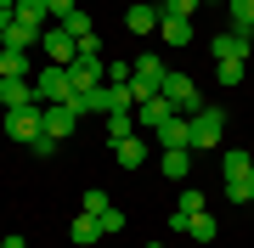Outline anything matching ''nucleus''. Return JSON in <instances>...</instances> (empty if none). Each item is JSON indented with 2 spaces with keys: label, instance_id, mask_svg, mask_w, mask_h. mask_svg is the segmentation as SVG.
<instances>
[{
  "label": "nucleus",
  "instance_id": "nucleus-1",
  "mask_svg": "<svg viewBox=\"0 0 254 248\" xmlns=\"http://www.w3.org/2000/svg\"><path fill=\"white\" fill-rule=\"evenodd\" d=\"M187 124H192V136H187V147H192V152L220 147V136H226V113H220V107H198Z\"/></svg>",
  "mask_w": 254,
  "mask_h": 248
},
{
  "label": "nucleus",
  "instance_id": "nucleus-2",
  "mask_svg": "<svg viewBox=\"0 0 254 248\" xmlns=\"http://www.w3.org/2000/svg\"><path fill=\"white\" fill-rule=\"evenodd\" d=\"M34 101H40V107H51V101H73V74H68V68H40V74H34Z\"/></svg>",
  "mask_w": 254,
  "mask_h": 248
},
{
  "label": "nucleus",
  "instance_id": "nucleus-3",
  "mask_svg": "<svg viewBox=\"0 0 254 248\" xmlns=\"http://www.w3.org/2000/svg\"><path fill=\"white\" fill-rule=\"evenodd\" d=\"M164 96H170V107L181 113V119H192V113L203 107L198 85H192V74H164Z\"/></svg>",
  "mask_w": 254,
  "mask_h": 248
},
{
  "label": "nucleus",
  "instance_id": "nucleus-4",
  "mask_svg": "<svg viewBox=\"0 0 254 248\" xmlns=\"http://www.w3.org/2000/svg\"><path fill=\"white\" fill-rule=\"evenodd\" d=\"M6 136L11 141H34V136H46V107H17V113H6Z\"/></svg>",
  "mask_w": 254,
  "mask_h": 248
},
{
  "label": "nucleus",
  "instance_id": "nucleus-5",
  "mask_svg": "<svg viewBox=\"0 0 254 248\" xmlns=\"http://www.w3.org/2000/svg\"><path fill=\"white\" fill-rule=\"evenodd\" d=\"M40 46H46V56H51L57 68H73V56H79V40H73L63 23H57V28H46V34H40Z\"/></svg>",
  "mask_w": 254,
  "mask_h": 248
},
{
  "label": "nucleus",
  "instance_id": "nucleus-6",
  "mask_svg": "<svg viewBox=\"0 0 254 248\" xmlns=\"http://www.w3.org/2000/svg\"><path fill=\"white\" fill-rule=\"evenodd\" d=\"M209 51H215V62H249L254 34H237V28H226V34H215V40H209Z\"/></svg>",
  "mask_w": 254,
  "mask_h": 248
},
{
  "label": "nucleus",
  "instance_id": "nucleus-7",
  "mask_svg": "<svg viewBox=\"0 0 254 248\" xmlns=\"http://www.w3.org/2000/svg\"><path fill=\"white\" fill-rule=\"evenodd\" d=\"M73 119H79V101H51V107H46V136L51 141L73 136Z\"/></svg>",
  "mask_w": 254,
  "mask_h": 248
},
{
  "label": "nucleus",
  "instance_id": "nucleus-8",
  "mask_svg": "<svg viewBox=\"0 0 254 248\" xmlns=\"http://www.w3.org/2000/svg\"><path fill=\"white\" fill-rule=\"evenodd\" d=\"M34 107V79H0V113Z\"/></svg>",
  "mask_w": 254,
  "mask_h": 248
},
{
  "label": "nucleus",
  "instance_id": "nucleus-9",
  "mask_svg": "<svg viewBox=\"0 0 254 248\" xmlns=\"http://www.w3.org/2000/svg\"><path fill=\"white\" fill-rule=\"evenodd\" d=\"M170 119H175V107H170V96H164V91L136 107V124H141V130H158V124H170Z\"/></svg>",
  "mask_w": 254,
  "mask_h": 248
},
{
  "label": "nucleus",
  "instance_id": "nucleus-10",
  "mask_svg": "<svg viewBox=\"0 0 254 248\" xmlns=\"http://www.w3.org/2000/svg\"><path fill=\"white\" fill-rule=\"evenodd\" d=\"M11 23H23V28H34V34H46V23H51V11H46V0H17V6H11Z\"/></svg>",
  "mask_w": 254,
  "mask_h": 248
},
{
  "label": "nucleus",
  "instance_id": "nucleus-11",
  "mask_svg": "<svg viewBox=\"0 0 254 248\" xmlns=\"http://www.w3.org/2000/svg\"><path fill=\"white\" fill-rule=\"evenodd\" d=\"M125 28H130V34H158V6H147V0H130Z\"/></svg>",
  "mask_w": 254,
  "mask_h": 248
},
{
  "label": "nucleus",
  "instance_id": "nucleus-12",
  "mask_svg": "<svg viewBox=\"0 0 254 248\" xmlns=\"http://www.w3.org/2000/svg\"><path fill=\"white\" fill-rule=\"evenodd\" d=\"M153 136L164 141V147H187V136H192V124L181 119V113H175V119H170V124H158V130H153ZM187 152H192V147H187Z\"/></svg>",
  "mask_w": 254,
  "mask_h": 248
},
{
  "label": "nucleus",
  "instance_id": "nucleus-13",
  "mask_svg": "<svg viewBox=\"0 0 254 248\" xmlns=\"http://www.w3.org/2000/svg\"><path fill=\"white\" fill-rule=\"evenodd\" d=\"M0 79H34L28 74V51H6L0 46Z\"/></svg>",
  "mask_w": 254,
  "mask_h": 248
},
{
  "label": "nucleus",
  "instance_id": "nucleus-14",
  "mask_svg": "<svg viewBox=\"0 0 254 248\" xmlns=\"http://www.w3.org/2000/svg\"><path fill=\"white\" fill-rule=\"evenodd\" d=\"M96 237H102V220H96V214H85V209H79V214H73V248H91Z\"/></svg>",
  "mask_w": 254,
  "mask_h": 248
},
{
  "label": "nucleus",
  "instance_id": "nucleus-15",
  "mask_svg": "<svg viewBox=\"0 0 254 248\" xmlns=\"http://www.w3.org/2000/svg\"><path fill=\"white\" fill-rule=\"evenodd\" d=\"M113 152H119V164H125V169L147 164V141H141V136H130V141H113Z\"/></svg>",
  "mask_w": 254,
  "mask_h": 248
},
{
  "label": "nucleus",
  "instance_id": "nucleus-16",
  "mask_svg": "<svg viewBox=\"0 0 254 248\" xmlns=\"http://www.w3.org/2000/svg\"><path fill=\"white\" fill-rule=\"evenodd\" d=\"M158 34H164V46H187V40H192V23L187 17H158Z\"/></svg>",
  "mask_w": 254,
  "mask_h": 248
},
{
  "label": "nucleus",
  "instance_id": "nucleus-17",
  "mask_svg": "<svg viewBox=\"0 0 254 248\" xmlns=\"http://www.w3.org/2000/svg\"><path fill=\"white\" fill-rule=\"evenodd\" d=\"M34 28H23V23H6V34H0V46H6V51H28V46H34Z\"/></svg>",
  "mask_w": 254,
  "mask_h": 248
},
{
  "label": "nucleus",
  "instance_id": "nucleus-18",
  "mask_svg": "<svg viewBox=\"0 0 254 248\" xmlns=\"http://www.w3.org/2000/svg\"><path fill=\"white\" fill-rule=\"evenodd\" d=\"M136 113H108V141H130V136H136Z\"/></svg>",
  "mask_w": 254,
  "mask_h": 248
},
{
  "label": "nucleus",
  "instance_id": "nucleus-19",
  "mask_svg": "<svg viewBox=\"0 0 254 248\" xmlns=\"http://www.w3.org/2000/svg\"><path fill=\"white\" fill-rule=\"evenodd\" d=\"M220 169H226V186H232V181H249V175H254V158H249V152H226Z\"/></svg>",
  "mask_w": 254,
  "mask_h": 248
},
{
  "label": "nucleus",
  "instance_id": "nucleus-20",
  "mask_svg": "<svg viewBox=\"0 0 254 248\" xmlns=\"http://www.w3.org/2000/svg\"><path fill=\"white\" fill-rule=\"evenodd\" d=\"M215 231H220L215 214H192V220H187V237H192V243H215Z\"/></svg>",
  "mask_w": 254,
  "mask_h": 248
},
{
  "label": "nucleus",
  "instance_id": "nucleus-21",
  "mask_svg": "<svg viewBox=\"0 0 254 248\" xmlns=\"http://www.w3.org/2000/svg\"><path fill=\"white\" fill-rule=\"evenodd\" d=\"M232 6V28L237 34H254V0H226Z\"/></svg>",
  "mask_w": 254,
  "mask_h": 248
},
{
  "label": "nucleus",
  "instance_id": "nucleus-22",
  "mask_svg": "<svg viewBox=\"0 0 254 248\" xmlns=\"http://www.w3.org/2000/svg\"><path fill=\"white\" fill-rule=\"evenodd\" d=\"M164 175L170 181H187V147H164Z\"/></svg>",
  "mask_w": 254,
  "mask_h": 248
},
{
  "label": "nucleus",
  "instance_id": "nucleus-23",
  "mask_svg": "<svg viewBox=\"0 0 254 248\" xmlns=\"http://www.w3.org/2000/svg\"><path fill=\"white\" fill-rule=\"evenodd\" d=\"M192 11H198V0H164L158 17H187V23H192Z\"/></svg>",
  "mask_w": 254,
  "mask_h": 248
},
{
  "label": "nucleus",
  "instance_id": "nucleus-24",
  "mask_svg": "<svg viewBox=\"0 0 254 248\" xmlns=\"http://www.w3.org/2000/svg\"><path fill=\"white\" fill-rule=\"evenodd\" d=\"M63 28H68V34H73V40H85V34H91V17H85V11H79V6H73V11H68V17H63Z\"/></svg>",
  "mask_w": 254,
  "mask_h": 248
},
{
  "label": "nucleus",
  "instance_id": "nucleus-25",
  "mask_svg": "<svg viewBox=\"0 0 254 248\" xmlns=\"http://www.w3.org/2000/svg\"><path fill=\"white\" fill-rule=\"evenodd\" d=\"M79 209H85V214H108L113 203H108V192H96V186H91V192L79 198Z\"/></svg>",
  "mask_w": 254,
  "mask_h": 248
},
{
  "label": "nucleus",
  "instance_id": "nucleus-26",
  "mask_svg": "<svg viewBox=\"0 0 254 248\" xmlns=\"http://www.w3.org/2000/svg\"><path fill=\"white\" fill-rule=\"evenodd\" d=\"M226 198H232V203H254V175H249V181H232Z\"/></svg>",
  "mask_w": 254,
  "mask_h": 248
},
{
  "label": "nucleus",
  "instance_id": "nucleus-27",
  "mask_svg": "<svg viewBox=\"0 0 254 248\" xmlns=\"http://www.w3.org/2000/svg\"><path fill=\"white\" fill-rule=\"evenodd\" d=\"M175 209H181V214H203V192H192V186H187V192H181V203H175Z\"/></svg>",
  "mask_w": 254,
  "mask_h": 248
},
{
  "label": "nucleus",
  "instance_id": "nucleus-28",
  "mask_svg": "<svg viewBox=\"0 0 254 248\" xmlns=\"http://www.w3.org/2000/svg\"><path fill=\"white\" fill-rule=\"evenodd\" d=\"M96 220H102V237H108V231H125V214H119V209H108V214H96Z\"/></svg>",
  "mask_w": 254,
  "mask_h": 248
},
{
  "label": "nucleus",
  "instance_id": "nucleus-29",
  "mask_svg": "<svg viewBox=\"0 0 254 248\" xmlns=\"http://www.w3.org/2000/svg\"><path fill=\"white\" fill-rule=\"evenodd\" d=\"M220 85H243V62H220Z\"/></svg>",
  "mask_w": 254,
  "mask_h": 248
},
{
  "label": "nucleus",
  "instance_id": "nucleus-30",
  "mask_svg": "<svg viewBox=\"0 0 254 248\" xmlns=\"http://www.w3.org/2000/svg\"><path fill=\"white\" fill-rule=\"evenodd\" d=\"M28 152H40V158H51V152H57V141H51V136H34V141H28Z\"/></svg>",
  "mask_w": 254,
  "mask_h": 248
},
{
  "label": "nucleus",
  "instance_id": "nucleus-31",
  "mask_svg": "<svg viewBox=\"0 0 254 248\" xmlns=\"http://www.w3.org/2000/svg\"><path fill=\"white\" fill-rule=\"evenodd\" d=\"M46 11H51V17H57V23H63V17H68V11H73V0H46Z\"/></svg>",
  "mask_w": 254,
  "mask_h": 248
},
{
  "label": "nucleus",
  "instance_id": "nucleus-32",
  "mask_svg": "<svg viewBox=\"0 0 254 248\" xmlns=\"http://www.w3.org/2000/svg\"><path fill=\"white\" fill-rule=\"evenodd\" d=\"M6 248H28V243H23V237H6Z\"/></svg>",
  "mask_w": 254,
  "mask_h": 248
},
{
  "label": "nucleus",
  "instance_id": "nucleus-33",
  "mask_svg": "<svg viewBox=\"0 0 254 248\" xmlns=\"http://www.w3.org/2000/svg\"><path fill=\"white\" fill-rule=\"evenodd\" d=\"M6 23H11V11H0V34H6Z\"/></svg>",
  "mask_w": 254,
  "mask_h": 248
},
{
  "label": "nucleus",
  "instance_id": "nucleus-34",
  "mask_svg": "<svg viewBox=\"0 0 254 248\" xmlns=\"http://www.w3.org/2000/svg\"><path fill=\"white\" fill-rule=\"evenodd\" d=\"M11 6H17V0H0V11H11Z\"/></svg>",
  "mask_w": 254,
  "mask_h": 248
},
{
  "label": "nucleus",
  "instance_id": "nucleus-35",
  "mask_svg": "<svg viewBox=\"0 0 254 248\" xmlns=\"http://www.w3.org/2000/svg\"><path fill=\"white\" fill-rule=\"evenodd\" d=\"M198 6H215V0H198Z\"/></svg>",
  "mask_w": 254,
  "mask_h": 248
},
{
  "label": "nucleus",
  "instance_id": "nucleus-36",
  "mask_svg": "<svg viewBox=\"0 0 254 248\" xmlns=\"http://www.w3.org/2000/svg\"><path fill=\"white\" fill-rule=\"evenodd\" d=\"M147 6H164V0H147Z\"/></svg>",
  "mask_w": 254,
  "mask_h": 248
},
{
  "label": "nucleus",
  "instance_id": "nucleus-37",
  "mask_svg": "<svg viewBox=\"0 0 254 248\" xmlns=\"http://www.w3.org/2000/svg\"><path fill=\"white\" fill-rule=\"evenodd\" d=\"M147 248H164V243H147Z\"/></svg>",
  "mask_w": 254,
  "mask_h": 248
},
{
  "label": "nucleus",
  "instance_id": "nucleus-38",
  "mask_svg": "<svg viewBox=\"0 0 254 248\" xmlns=\"http://www.w3.org/2000/svg\"><path fill=\"white\" fill-rule=\"evenodd\" d=\"M0 248H6V237H0Z\"/></svg>",
  "mask_w": 254,
  "mask_h": 248
}]
</instances>
